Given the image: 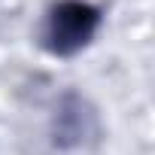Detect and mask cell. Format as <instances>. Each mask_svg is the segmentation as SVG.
Returning <instances> with one entry per match:
<instances>
[{"instance_id": "cell-1", "label": "cell", "mask_w": 155, "mask_h": 155, "mask_svg": "<svg viewBox=\"0 0 155 155\" xmlns=\"http://www.w3.org/2000/svg\"><path fill=\"white\" fill-rule=\"evenodd\" d=\"M101 12L82 0H61L52 6L46 21V49L55 55H73L79 52L97 31Z\"/></svg>"}]
</instances>
